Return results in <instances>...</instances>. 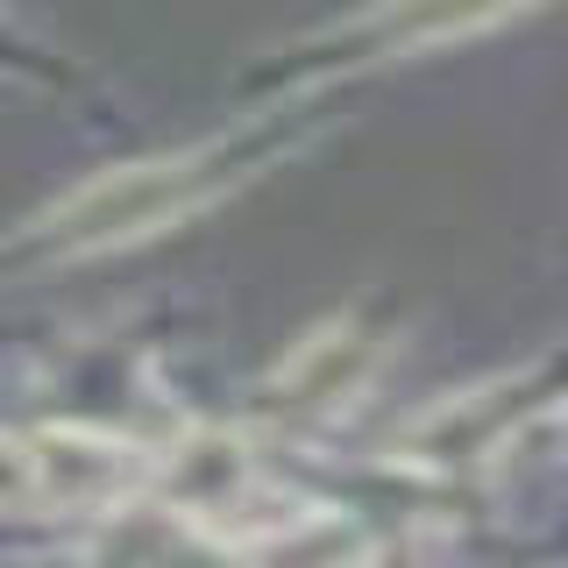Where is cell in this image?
I'll return each mask as SVG.
<instances>
[{
	"mask_svg": "<svg viewBox=\"0 0 568 568\" xmlns=\"http://www.w3.org/2000/svg\"><path fill=\"white\" fill-rule=\"evenodd\" d=\"M369 369H377V342H369L363 327H348V320H334V327L306 334V342L277 363L271 398H277V413H292V419H327V413H342V405H355V390L369 384Z\"/></svg>",
	"mask_w": 568,
	"mask_h": 568,
	"instance_id": "4",
	"label": "cell"
},
{
	"mask_svg": "<svg viewBox=\"0 0 568 568\" xmlns=\"http://www.w3.org/2000/svg\"><path fill=\"white\" fill-rule=\"evenodd\" d=\"M22 505H43V490H36V448L0 434V511H22Z\"/></svg>",
	"mask_w": 568,
	"mask_h": 568,
	"instance_id": "6",
	"label": "cell"
},
{
	"mask_svg": "<svg viewBox=\"0 0 568 568\" xmlns=\"http://www.w3.org/2000/svg\"><path fill=\"white\" fill-rule=\"evenodd\" d=\"M532 8V0H384L377 8V36L398 50H426V43H455V36H476L505 14Z\"/></svg>",
	"mask_w": 568,
	"mask_h": 568,
	"instance_id": "5",
	"label": "cell"
},
{
	"mask_svg": "<svg viewBox=\"0 0 568 568\" xmlns=\"http://www.w3.org/2000/svg\"><path fill=\"white\" fill-rule=\"evenodd\" d=\"M156 497L185 519L192 532L221 547H248L256 540V455H248L242 434L227 426H192V434L171 440V455L156 462Z\"/></svg>",
	"mask_w": 568,
	"mask_h": 568,
	"instance_id": "2",
	"label": "cell"
},
{
	"mask_svg": "<svg viewBox=\"0 0 568 568\" xmlns=\"http://www.w3.org/2000/svg\"><path fill=\"white\" fill-rule=\"evenodd\" d=\"M221 185H227V150H213V142L206 150L150 156V164H121L106 178H85L79 192H64V200L43 213V242L71 248V256L142 242V235H156V227L192 221Z\"/></svg>",
	"mask_w": 568,
	"mask_h": 568,
	"instance_id": "1",
	"label": "cell"
},
{
	"mask_svg": "<svg viewBox=\"0 0 568 568\" xmlns=\"http://www.w3.org/2000/svg\"><path fill=\"white\" fill-rule=\"evenodd\" d=\"M36 448V490L58 511H106L142 484V455L100 426H43Z\"/></svg>",
	"mask_w": 568,
	"mask_h": 568,
	"instance_id": "3",
	"label": "cell"
}]
</instances>
